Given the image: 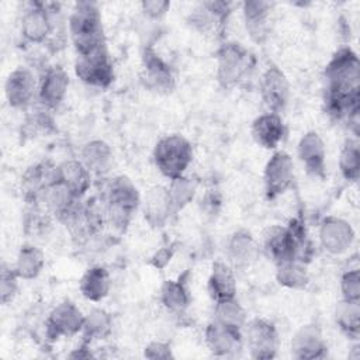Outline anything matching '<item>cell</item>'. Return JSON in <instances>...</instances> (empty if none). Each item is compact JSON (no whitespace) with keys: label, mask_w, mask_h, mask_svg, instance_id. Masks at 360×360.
Returning <instances> with one entry per match:
<instances>
[{"label":"cell","mask_w":360,"mask_h":360,"mask_svg":"<svg viewBox=\"0 0 360 360\" xmlns=\"http://www.w3.org/2000/svg\"><path fill=\"white\" fill-rule=\"evenodd\" d=\"M325 110L336 121L360 105V59L349 46H340L323 69Z\"/></svg>","instance_id":"1"},{"label":"cell","mask_w":360,"mask_h":360,"mask_svg":"<svg viewBox=\"0 0 360 360\" xmlns=\"http://www.w3.org/2000/svg\"><path fill=\"white\" fill-rule=\"evenodd\" d=\"M101 200L105 208V222L118 235L128 229L131 219L142 204L138 187L125 174H118L107 180Z\"/></svg>","instance_id":"2"},{"label":"cell","mask_w":360,"mask_h":360,"mask_svg":"<svg viewBox=\"0 0 360 360\" xmlns=\"http://www.w3.org/2000/svg\"><path fill=\"white\" fill-rule=\"evenodd\" d=\"M68 34L76 55L90 53L107 46L101 11L94 1H77L68 18Z\"/></svg>","instance_id":"3"},{"label":"cell","mask_w":360,"mask_h":360,"mask_svg":"<svg viewBox=\"0 0 360 360\" xmlns=\"http://www.w3.org/2000/svg\"><path fill=\"white\" fill-rule=\"evenodd\" d=\"M215 77L222 89H235L243 84L256 66L255 55L236 41H225L215 51Z\"/></svg>","instance_id":"4"},{"label":"cell","mask_w":360,"mask_h":360,"mask_svg":"<svg viewBox=\"0 0 360 360\" xmlns=\"http://www.w3.org/2000/svg\"><path fill=\"white\" fill-rule=\"evenodd\" d=\"M152 159L158 172L172 180L187 174L194 159V149L184 135L170 134L162 136L155 143Z\"/></svg>","instance_id":"5"},{"label":"cell","mask_w":360,"mask_h":360,"mask_svg":"<svg viewBox=\"0 0 360 360\" xmlns=\"http://www.w3.org/2000/svg\"><path fill=\"white\" fill-rule=\"evenodd\" d=\"M59 7L53 3L30 1L20 20L21 39L28 45L49 44L56 34Z\"/></svg>","instance_id":"6"},{"label":"cell","mask_w":360,"mask_h":360,"mask_svg":"<svg viewBox=\"0 0 360 360\" xmlns=\"http://www.w3.org/2000/svg\"><path fill=\"white\" fill-rule=\"evenodd\" d=\"M73 69L76 77L82 83L100 90L108 89L115 77L114 63L107 46L96 49L90 53L76 55Z\"/></svg>","instance_id":"7"},{"label":"cell","mask_w":360,"mask_h":360,"mask_svg":"<svg viewBox=\"0 0 360 360\" xmlns=\"http://www.w3.org/2000/svg\"><path fill=\"white\" fill-rule=\"evenodd\" d=\"M243 345L255 360H270L277 356L280 336L277 326L264 318H253L243 326Z\"/></svg>","instance_id":"8"},{"label":"cell","mask_w":360,"mask_h":360,"mask_svg":"<svg viewBox=\"0 0 360 360\" xmlns=\"http://www.w3.org/2000/svg\"><path fill=\"white\" fill-rule=\"evenodd\" d=\"M141 66V80L148 90L159 94H167L174 90L176 77L173 69L156 52L153 45H143Z\"/></svg>","instance_id":"9"},{"label":"cell","mask_w":360,"mask_h":360,"mask_svg":"<svg viewBox=\"0 0 360 360\" xmlns=\"http://www.w3.org/2000/svg\"><path fill=\"white\" fill-rule=\"evenodd\" d=\"M83 322L84 314L73 301H60L49 311L45 319V338L51 342L73 338L82 332Z\"/></svg>","instance_id":"10"},{"label":"cell","mask_w":360,"mask_h":360,"mask_svg":"<svg viewBox=\"0 0 360 360\" xmlns=\"http://www.w3.org/2000/svg\"><path fill=\"white\" fill-rule=\"evenodd\" d=\"M294 183V162L285 150H274L264 165L263 188L269 201L277 200Z\"/></svg>","instance_id":"11"},{"label":"cell","mask_w":360,"mask_h":360,"mask_svg":"<svg viewBox=\"0 0 360 360\" xmlns=\"http://www.w3.org/2000/svg\"><path fill=\"white\" fill-rule=\"evenodd\" d=\"M37 94L38 79L31 68L17 66L8 73L4 83V96L11 108L27 111L34 107Z\"/></svg>","instance_id":"12"},{"label":"cell","mask_w":360,"mask_h":360,"mask_svg":"<svg viewBox=\"0 0 360 360\" xmlns=\"http://www.w3.org/2000/svg\"><path fill=\"white\" fill-rule=\"evenodd\" d=\"M69 86L70 77L66 69L60 65H48L39 73L37 104L52 112L56 111L65 101Z\"/></svg>","instance_id":"13"},{"label":"cell","mask_w":360,"mask_h":360,"mask_svg":"<svg viewBox=\"0 0 360 360\" xmlns=\"http://www.w3.org/2000/svg\"><path fill=\"white\" fill-rule=\"evenodd\" d=\"M318 239L325 252L332 256H340L354 243L356 231L347 219L336 215H326L319 222Z\"/></svg>","instance_id":"14"},{"label":"cell","mask_w":360,"mask_h":360,"mask_svg":"<svg viewBox=\"0 0 360 360\" xmlns=\"http://www.w3.org/2000/svg\"><path fill=\"white\" fill-rule=\"evenodd\" d=\"M260 98L269 112L283 114L290 101V82L276 65H270L259 80Z\"/></svg>","instance_id":"15"},{"label":"cell","mask_w":360,"mask_h":360,"mask_svg":"<svg viewBox=\"0 0 360 360\" xmlns=\"http://www.w3.org/2000/svg\"><path fill=\"white\" fill-rule=\"evenodd\" d=\"M231 14L232 3L229 1H201L190 11L187 22L193 30L201 34L221 32L226 25Z\"/></svg>","instance_id":"16"},{"label":"cell","mask_w":360,"mask_h":360,"mask_svg":"<svg viewBox=\"0 0 360 360\" xmlns=\"http://www.w3.org/2000/svg\"><path fill=\"white\" fill-rule=\"evenodd\" d=\"M297 156L308 176L316 180L326 179V146L316 131H307L297 143Z\"/></svg>","instance_id":"17"},{"label":"cell","mask_w":360,"mask_h":360,"mask_svg":"<svg viewBox=\"0 0 360 360\" xmlns=\"http://www.w3.org/2000/svg\"><path fill=\"white\" fill-rule=\"evenodd\" d=\"M291 356L297 360H318L328 354V345L322 329L316 323L300 326L291 338Z\"/></svg>","instance_id":"18"},{"label":"cell","mask_w":360,"mask_h":360,"mask_svg":"<svg viewBox=\"0 0 360 360\" xmlns=\"http://www.w3.org/2000/svg\"><path fill=\"white\" fill-rule=\"evenodd\" d=\"M262 253L260 245L253 233L246 228L233 231L225 243V255L228 263L233 269H243L253 264Z\"/></svg>","instance_id":"19"},{"label":"cell","mask_w":360,"mask_h":360,"mask_svg":"<svg viewBox=\"0 0 360 360\" xmlns=\"http://www.w3.org/2000/svg\"><path fill=\"white\" fill-rule=\"evenodd\" d=\"M204 340L208 350L217 357H231L243 347L242 330L232 329L214 319L205 326Z\"/></svg>","instance_id":"20"},{"label":"cell","mask_w":360,"mask_h":360,"mask_svg":"<svg viewBox=\"0 0 360 360\" xmlns=\"http://www.w3.org/2000/svg\"><path fill=\"white\" fill-rule=\"evenodd\" d=\"M56 165L46 160L30 165L20 180V191L25 204H41V197L48 184L55 179Z\"/></svg>","instance_id":"21"},{"label":"cell","mask_w":360,"mask_h":360,"mask_svg":"<svg viewBox=\"0 0 360 360\" xmlns=\"http://www.w3.org/2000/svg\"><path fill=\"white\" fill-rule=\"evenodd\" d=\"M273 3L264 0H248L242 3V15L246 32L255 44H264L270 34V14Z\"/></svg>","instance_id":"22"},{"label":"cell","mask_w":360,"mask_h":360,"mask_svg":"<svg viewBox=\"0 0 360 360\" xmlns=\"http://www.w3.org/2000/svg\"><path fill=\"white\" fill-rule=\"evenodd\" d=\"M142 210L143 218L150 228L160 229L166 226L170 218L176 215L167 186L150 187L142 200Z\"/></svg>","instance_id":"23"},{"label":"cell","mask_w":360,"mask_h":360,"mask_svg":"<svg viewBox=\"0 0 360 360\" xmlns=\"http://www.w3.org/2000/svg\"><path fill=\"white\" fill-rule=\"evenodd\" d=\"M253 141L263 149L277 150L287 135V127L280 114L264 112L256 117L250 127Z\"/></svg>","instance_id":"24"},{"label":"cell","mask_w":360,"mask_h":360,"mask_svg":"<svg viewBox=\"0 0 360 360\" xmlns=\"http://www.w3.org/2000/svg\"><path fill=\"white\" fill-rule=\"evenodd\" d=\"M55 180L60 181L77 198L83 200L91 187L93 176L80 159H68L56 165Z\"/></svg>","instance_id":"25"},{"label":"cell","mask_w":360,"mask_h":360,"mask_svg":"<svg viewBox=\"0 0 360 360\" xmlns=\"http://www.w3.org/2000/svg\"><path fill=\"white\" fill-rule=\"evenodd\" d=\"M262 253L276 264L294 259V240L287 225H273L263 236Z\"/></svg>","instance_id":"26"},{"label":"cell","mask_w":360,"mask_h":360,"mask_svg":"<svg viewBox=\"0 0 360 360\" xmlns=\"http://www.w3.org/2000/svg\"><path fill=\"white\" fill-rule=\"evenodd\" d=\"M159 301L167 312L183 315L191 302L188 271L180 274L177 278L165 280L159 290Z\"/></svg>","instance_id":"27"},{"label":"cell","mask_w":360,"mask_h":360,"mask_svg":"<svg viewBox=\"0 0 360 360\" xmlns=\"http://www.w3.org/2000/svg\"><path fill=\"white\" fill-rule=\"evenodd\" d=\"M207 291L212 302H219L238 297L235 270L228 262L215 260L212 263L207 281Z\"/></svg>","instance_id":"28"},{"label":"cell","mask_w":360,"mask_h":360,"mask_svg":"<svg viewBox=\"0 0 360 360\" xmlns=\"http://www.w3.org/2000/svg\"><path fill=\"white\" fill-rule=\"evenodd\" d=\"M83 165L89 169L91 176L103 179L105 177L114 163V153L111 146L103 139H90L80 149V158Z\"/></svg>","instance_id":"29"},{"label":"cell","mask_w":360,"mask_h":360,"mask_svg":"<svg viewBox=\"0 0 360 360\" xmlns=\"http://www.w3.org/2000/svg\"><path fill=\"white\" fill-rule=\"evenodd\" d=\"M77 198L66 186L58 180H52L41 197L44 208L59 222H62L79 204Z\"/></svg>","instance_id":"30"},{"label":"cell","mask_w":360,"mask_h":360,"mask_svg":"<svg viewBox=\"0 0 360 360\" xmlns=\"http://www.w3.org/2000/svg\"><path fill=\"white\" fill-rule=\"evenodd\" d=\"M111 276L101 264L90 266L79 280V291L90 302H101L111 291Z\"/></svg>","instance_id":"31"},{"label":"cell","mask_w":360,"mask_h":360,"mask_svg":"<svg viewBox=\"0 0 360 360\" xmlns=\"http://www.w3.org/2000/svg\"><path fill=\"white\" fill-rule=\"evenodd\" d=\"M45 267V255L34 243H24L20 246L13 269L24 281L35 280Z\"/></svg>","instance_id":"32"},{"label":"cell","mask_w":360,"mask_h":360,"mask_svg":"<svg viewBox=\"0 0 360 360\" xmlns=\"http://www.w3.org/2000/svg\"><path fill=\"white\" fill-rule=\"evenodd\" d=\"M114 328L112 316L104 308H93L84 315L83 329L80 332L82 340L93 343L96 340H104L111 336Z\"/></svg>","instance_id":"33"},{"label":"cell","mask_w":360,"mask_h":360,"mask_svg":"<svg viewBox=\"0 0 360 360\" xmlns=\"http://www.w3.org/2000/svg\"><path fill=\"white\" fill-rule=\"evenodd\" d=\"M32 110L25 115V120L21 125V138L22 139H32L37 136L49 135L56 131L53 112L41 107L35 105L31 107Z\"/></svg>","instance_id":"34"},{"label":"cell","mask_w":360,"mask_h":360,"mask_svg":"<svg viewBox=\"0 0 360 360\" xmlns=\"http://www.w3.org/2000/svg\"><path fill=\"white\" fill-rule=\"evenodd\" d=\"M335 322L347 339L357 342L360 338V301L340 300L335 308Z\"/></svg>","instance_id":"35"},{"label":"cell","mask_w":360,"mask_h":360,"mask_svg":"<svg viewBox=\"0 0 360 360\" xmlns=\"http://www.w3.org/2000/svg\"><path fill=\"white\" fill-rule=\"evenodd\" d=\"M276 280L290 290H304L309 284L308 264L298 260H285L276 264Z\"/></svg>","instance_id":"36"},{"label":"cell","mask_w":360,"mask_h":360,"mask_svg":"<svg viewBox=\"0 0 360 360\" xmlns=\"http://www.w3.org/2000/svg\"><path fill=\"white\" fill-rule=\"evenodd\" d=\"M212 319L232 329L243 330V326L248 322V314L238 297H235L231 300L214 302Z\"/></svg>","instance_id":"37"},{"label":"cell","mask_w":360,"mask_h":360,"mask_svg":"<svg viewBox=\"0 0 360 360\" xmlns=\"http://www.w3.org/2000/svg\"><path fill=\"white\" fill-rule=\"evenodd\" d=\"M167 190H169V195H170L174 212L179 214L195 198V194L198 190V181L188 174H183L180 177L169 180Z\"/></svg>","instance_id":"38"},{"label":"cell","mask_w":360,"mask_h":360,"mask_svg":"<svg viewBox=\"0 0 360 360\" xmlns=\"http://www.w3.org/2000/svg\"><path fill=\"white\" fill-rule=\"evenodd\" d=\"M338 167L342 177L349 183H356L360 177V148L359 139L347 138L340 149Z\"/></svg>","instance_id":"39"},{"label":"cell","mask_w":360,"mask_h":360,"mask_svg":"<svg viewBox=\"0 0 360 360\" xmlns=\"http://www.w3.org/2000/svg\"><path fill=\"white\" fill-rule=\"evenodd\" d=\"M52 218L53 217L45 208H41V204H27L22 218V228L25 235L34 238L46 235L51 229Z\"/></svg>","instance_id":"40"},{"label":"cell","mask_w":360,"mask_h":360,"mask_svg":"<svg viewBox=\"0 0 360 360\" xmlns=\"http://www.w3.org/2000/svg\"><path fill=\"white\" fill-rule=\"evenodd\" d=\"M20 277L11 264L1 263L0 269V302L1 305H8L14 301L18 294Z\"/></svg>","instance_id":"41"},{"label":"cell","mask_w":360,"mask_h":360,"mask_svg":"<svg viewBox=\"0 0 360 360\" xmlns=\"http://www.w3.org/2000/svg\"><path fill=\"white\" fill-rule=\"evenodd\" d=\"M339 288L342 300L360 301V270L357 266L343 270L339 278Z\"/></svg>","instance_id":"42"},{"label":"cell","mask_w":360,"mask_h":360,"mask_svg":"<svg viewBox=\"0 0 360 360\" xmlns=\"http://www.w3.org/2000/svg\"><path fill=\"white\" fill-rule=\"evenodd\" d=\"M222 208V194L218 188H208L200 200V210L208 218H215Z\"/></svg>","instance_id":"43"},{"label":"cell","mask_w":360,"mask_h":360,"mask_svg":"<svg viewBox=\"0 0 360 360\" xmlns=\"http://www.w3.org/2000/svg\"><path fill=\"white\" fill-rule=\"evenodd\" d=\"M172 3L167 0H143L141 3V11L145 18L150 21L162 20L170 10Z\"/></svg>","instance_id":"44"},{"label":"cell","mask_w":360,"mask_h":360,"mask_svg":"<svg viewBox=\"0 0 360 360\" xmlns=\"http://www.w3.org/2000/svg\"><path fill=\"white\" fill-rule=\"evenodd\" d=\"M143 357L150 360L158 359H173L174 353L170 343L163 340H152L143 347Z\"/></svg>","instance_id":"45"},{"label":"cell","mask_w":360,"mask_h":360,"mask_svg":"<svg viewBox=\"0 0 360 360\" xmlns=\"http://www.w3.org/2000/svg\"><path fill=\"white\" fill-rule=\"evenodd\" d=\"M176 253V248L174 245H169V246H163L160 249H158L150 257H149V266H152L156 270H163L173 259Z\"/></svg>","instance_id":"46"},{"label":"cell","mask_w":360,"mask_h":360,"mask_svg":"<svg viewBox=\"0 0 360 360\" xmlns=\"http://www.w3.org/2000/svg\"><path fill=\"white\" fill-rule=\"evenodd\" d=\"M93 356L94 354L90 350V343H87L84 340H80V345L69 353L70 359H89Z\"/></svg>","instance_id":"47"}]
</instances>
